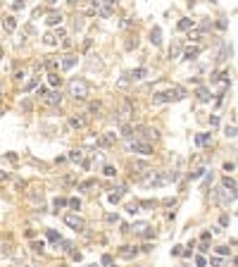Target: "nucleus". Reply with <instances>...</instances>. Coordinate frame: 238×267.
<instances>
[{
	"label": "nucleus",
	"mask_w": 238,
	"mask_h": 267,
	"mask_svg": "<svg viewBox=\"0 0 238 267\" xmlns=\"http://www.w3.org/2000/svg\"><path fill=\"white\" fill-rule=\"evenodd\" d=\"M222 186H224L226 191H233V193H236V181H233V179H229V176H224V181H222Z\"/></svg>",
	"instance_id": "nucleus-23"
},
{
	"label": "nucleus",
	"mask_w": 238,
	"mask_h": 267,
	"mask_svg": "<svg viewBox=\"0 0 238 267\" xmlns=\"http://www.w3.org/2000/svg\"><path fill=\"white\" fill-rule=\"evenodd\" d=\"M43 103H45V105H52V108H55V105H60V103H62L60 91H50L48 96H43Z\"/></svg>",
	"instance_id": "nucleus-6"
},
{
	"label": "nucleus",
	"mask_w": 238,
	"mask_h": 267,
	"mask_svg": "<svg viewBox=\"0 0 238 267\" xmlns=\"http://www.w3.org/2000/svg\"><path fill=\"white\" fill-rule=\"evenodd\" d=\"M86 122H88V119H86L83 115H74V117L69 119V124H71L74 129H83V127H86Z\"/></svg>",
	"instance_id": "nucleus-10"
},
{
	"label": "nucleus",
	"mask_w": 238,
	"mask_h": 267,
	"mask_svg": "<svg viewBox=\"0 0 238 267\" xmlns=\"http://www.w3.org/2000/svg\"><path fill=\"white\" fill-rule=\"evenodd\" d=\"M119 255H121V258H133V255H136V248L131 251L129 246H121V251H119Z\"/></svg>",
	"instance_id": "nucleus-22"
},
{
	"label": "nucleus",
	"mask_w": 238,
	"mask_h": 267,
	"mask_svg": "<svg viewBox=\"0 0 238 267\" xmlns=\"http://www.w3.org/2000/svg\"><path fill=\"white\" fill-rule=\"evenodd\" d=\"M145 229H150V224H148V222H136V224H131V227H129V231H136V234H143Z\"/></svg>",
	"instance_id": "nucleus-14"
},
{
	"label": "nucleus",
	"mask_w": 238,
	"mask_h": 267,
	"mask_svg": "<svg viewBox=\"0 0 238 267\" xmlns=\"http://www.w3.org/2000/svg\"><path fill=\"white\" fill-rule=\"evenodd\" d=\"M210 124H212V127H217V124H219V117H217V115H212V117H210Z\"/></svg>",
	"instance_id": "nucleus-39"
},
{
	"label": "nucleus",
	"mask_w": 238,
	"mask_h": 267,
	"mask_svg": "<svg viewBox=\"0 0 238 267\" xmlns=\"http://www.w3.org/2000/svg\"><path fill=\"white\" fill-rule=\"evenodd\" d=\"M133 169H136L138 174H141V172H148V165L141 162V160H136V162H131V172H133Z\"/></svg>",
	"instance_id": "nucleus-19"
},
{
	"label": "nucleus",
	"mask_w": 238,
	"mask_h": 267,
	"mask_svg": "<svg viewBox=\"0 0 238 267\" xmlns=\"http://www.w3.org/2000/svg\"><path fill=\"white\" fill-rule=\"evenodd\" d=\"M119 198H121V195H119V193H109V195H107V200H109V203H112V205H114V203H119Z\"/></svg>",
	"instance_id": "nucleus-33"
},
{
	"label": "nucleus",
	"mask_w": 238,
	"mask_h": 267,
	"mask_svg": "<svg viewBox=\"0 0 238 267\" xmlns=\"http://www.w3.org/2000/svg\"><path fill=\"white\" fill-rule=\"evenodd\" d=\"M69 96H74L76 100H83L88 96V84L83 79H71L69 81Z\"/></svg>",
	"instance_id": "nucleus-2"
},
{
	"label": "nucleus",
	"mask_w": 238,
	"mask_h": 267,
	"mask_svg": "<svg viewBox=\"0 0 238 267\" xmlns=\"http://www.w3.org/2000/svg\"><path fill=\"white\" fill-rule=\"evenodd\" d=\"M102 174H105V176H117V169H114L112 165H105V167H102Z\"/></svg>",
	"instance_id": "nucleus-25"
},
{
	"label": "nucleus",
	"mask_w": 238,
	"mask_h": 267,
	"mask_svg": "<svg viewBox=\"0 0 238 267\" xmlns=\"http://www.w3.org/2000/svg\"><path fill=\"white\" fill-rule=\"evenodd\" d=\"M224 134H226V138H236V124L226 127V129H224Z\"/></svg>",
	"instance_id": "nucleus-28"
},
{
	"label": "nucleus",
	"mask_w": 238,
	"mask_h": 267,
	"mask_svg": "<svg viewBox=\"0 0 238 267\" xmlns=\"http://www.w3.org/2000/svg\"><path fill=\"white\" fill-rule=\"evenodd\" d=\"M48 239L57 243V241H60V234H57V231H52V229H48Z\"/></svg>",
	"instance_id": "nucleus-30"
},
{
	"label": "nucleus",
	"mask_w": 238,
	"mask_h": 267,
	"mask_svg": "<svg viewBox=\"0 0 238 267\" xmlns=\"http://www.w3.org/2000/svg\"><path fill=\"white\" fill-rule=\"evenodd\" d=\"M141 131H143V134H138V136H141V138H145L148 143L157 138V129H150V127H141Z\"/></svg>",
	"instance_id": "nucleus-9"
},
{
	"label": "nucleus",
	"mask_w": 238,
	"mask_h": 267,
	"mask_svg": "<svg viewBox=\"0 0 238 267\" xmlns=\"http://www.w3.org/2000/svg\"><path fill=\"white\" fill-rule=\"evenodd\" d=\"M179 55H181V43H174L169 48V57H179Z\"/></svg>",
	"instance_id": "nucleus-24"
},
{
	"label": "nucleus",
	"mask_w": 238,
	"mask_h": 267,
	"mask_svg": "<svg viewBox=\"0 0 238 267\" xmlns=\"http://www.w3.org/2000/svg\"><path fill=\"white\" fill-rule=\"evenodd\" d=\"M48 81H50L52 86H60V81H62V79H60L57 74H55V72H50V74H48Z\"/></svg>",
	"instance_id": "nucleus-27"
},
{
	"label": "nucleus",
	"mask_w": 238,
	"mask_h": 267,
	"mask_svg": "<svg viewBox=\"0 0 238 267\" xmlns=\"http://www.w3.org/2000/svg\"><path fill=\"white\" fill-rule=\"evenodd\" d=\"M129 81H131V79H129V74H126V76H121V79L117 81V86H119V88H124V86H129Z\"/></svg>",
	"instance_id": "nucleus-32"
},
{
	"label": "nucleus",
	"mask_w": 238,
	"mask_h": 267,
	"mask_svg": "<svg viewBox=\"0 0 238 267\" xmlns=\"http://www.w3.org/2000/svg\"><path fill=\"white\" fill-rule=\"evenodd\" d=\"M33 251L41 253V251H43V241H36V243H33Z\"/></svg>",
	"instance_id": "nucleus-37"
},
{
	"label": "nucleus",
	"mask_w": 238,
	"mask_h": 267,
	"mask_svg": "<svg viewBox=\"0 0 238 267\" xmlns=\"http://www.w3.org/2000/svg\"><path fill=\"white\" fill-rule=\"evenodd\" d=\"M102 265H112V258H109V255H102Z\"/></svg>",
	"instance_id": "nucleus-41"
},
{
	"label": "nucleus",
	"mask_w": 238,
	"mask_h": 267,
	"mask_svg": "<svg viewBox=\"0 0 238 267\" xmlns=\"http://www.w3.org/2000/svg\"><path fill=\"white\" fill-rule=\"evenodd\" d=\"M45 22H48V26H55V24H60V22H62V14H60V12H50Z\"/></svg>",
	"instance_id": "nucleus-15"
},
{
	"label": "nucleus",
	"mask_w": 238,
	"mask_h": 267,
	"mask_svg": "<svg viewBox=\"0 0 238 267\" xmlns=\"http://www.w3.org/2000/svg\"><path fill=\"white\" fill-rule=\"evenodd\" d=\"M193 26H195L193 19H181V22H179V31H191Z\"/></svg>",
	"instance_id": "nucleus-18"
},
{
	"label": "nucleus",
	"mask_w": 238,
	"mask_h": 267,
	"mask_svg": "<svg viewBox=\"0 0 238 267\" xmlns=\"http://www.w3.org/2000/svg\"><path fill=\"white\" fill-rule=\"evenodd\" d=\"M48 3H50V5H55V3H57V0H48Z\"/></svg>",
	"instance_id": "nucleus-43"
},
{
	"label": "nucleus",
	"mask_w": 238,
	"mask_h": 267,
	"mask_svg": "<svg viewBox=\"0 0 238 267\" xmlns=\"http://www.w3.org/2000/svg\"><path fill=\"white\" fill-rule=\"evenodd\" d=\"M217 253H219V255H226V253H229V248H226V246H222V248H217Z\"/></svg>",
	"instance_id": "nucleus-40"
},
{
	"label": "nucleus",
	"mask_w": 238,
	"mask_h": 267,
	"mask_svg": "<svg viewBox=\"0 0 238 267\" xmlns=\"http://www.w3.org/2000/svg\"><path fill=\"white\" fill-rule=\"evenodd\" d=\"M145 76H148V69H145V67H136V69H131V74H129L131 81H141Z\"/></svg>",
	"instance_id": "nucleus-8"
},
{
	"label": "nucleus",
	"mask_w": 238,
	"mask_h": 267,
	"mask_svg": "<svg viewBox=\"0 0 238 267\" xmlns=\"http://www.w3.org/2000/svg\"><path fill=\"white\" fill-rule=\"evenodd\" d=\"M200 50H203V48H200V45H193V48H186V52H184V60H195L198 55H200Z\"/></svg>",
	"instance_id": "nucleus-11"
},
{
	"label": "nucleus",
	"mask_w": 238,
	"mask_h": 267,
	"mask_svg": "<svg viewBox=\"0 0 238 267\" xmlns=\"http://www.w3.org/2000/svg\"><path fill=\"white\" fill-rule=\"evenodd\" d=\"M67 203H69V208H74V210H79V208H81V200H79V198H69Z\"/></svg>",
	"instance_id": "nucleus-29"
},
{
	"label": "nucleus",
	"mask_w": 238,
	"mask_h": 267,
	"mask_svg": "<svg viewBox=\"0 0 238 267\" xmlns=\"http://www.w3.org/2000/svg\"><path fill=\"white\" fill-rule=\"evenodd\" d=\"M114 141H117V134H114V131H105V136L98 141V143H102V146H112Z\"/></svg>",
	"instance_id": "nucleus-12"
},
{
	"label": "nucleus",
	"mask_w": 238,
	"mask_h": 267,
	"mask_svg": "<svg viewBox=\"0 0 238 267\" xmlns=\"http://www.w3.org/2000/svg\"><path fill=\"white\" fill-rule=\"evenodd\" d=\"M212 98V93H210V88H205V86H200L198 88V100H203V103H207Z\"/></svg>",
	"instance_id": "nucleus-16"
},
{
	"label": "nucleus",
	"mask_w": 238,
	"mask_h": 267,
	"mask_svg": "<svg viewBox=\"0 0 238 267\" xmlns=\"http://www.w3.org/2000/svg\"><path fill=\"white\" fill-rule=\"evenodd\" d=\"M133 115V105L129 103V100H124L121 105H119V112H117V122H126Z\"/></svg>",
	"instance_id": "nucleus-4"
},
{
	"label": "nucleus",
	"mask_w": 238,
	"mask_h": 267,
	"mask_svg": "<svg viewBox=\"0 0 238 267\" xmlns=\"http://www.w3.org/2000/svg\"><path fill=\"white\" fill-rule=\"evenodd\" d=\"M195 141H198V146H207L210 141H212V136H210V134H198Z\"/></svg>",
	"instance_id": "nucleus-21"
},
{
	"label": "nucleus",
	"mask_w": 238,
	"mask_h": 267,
	"mask_svg": "<svg viewBox=\"0 0 238 267\" xmlns=\"http://www.w3.org/2000/svg\"><path fill=\"white\" fill-rule=\"evenodd\" d=\"M24 5H26L24 0H17V3H12V7H14V10H24Z\"/></svg>",
	"instance_id": "nucleus-35"
},
{
	"label": "nucleus",
	"mask_w": 238,
	"mask_h": 267,
	"mask_svg": "<svg viewBox=\"0 0 238 267\" xmlns=\"http://www.w3.org/2000/svg\"><path fill=\"white\" fill-rule=\"evenodd\" d=\"M64 224L71 227L74 231H83V227H86V222H83L79 215H64Z\"/></svg>",
	"instance_id": "nucleus-5"
},
{
	"label": "nucleus",
	"mask_w": 238,
	"mask_h": 267,
	"mask_svg": "<svg viewBox=\"0 0 238 267\" xmlns=\"http://www.w3.org/2000/svg\"><path fill=\"white\" fill-rule=\"evenodd\" d=\"M43 43H45V45H55V43H57V38H55V33H45Z\"/></svg>",
	"instance_id": "nucleus-26"
},
{
	"label": "nucleus",
	"mask_w": 238,
	"mask_h": 267,
	"mask_svg": "<svg viewBox=\"0 0 238 267\" xmlns=\"http://www.w3.org/2000/svg\"><path fill=\"white\" fill-rule=\"evenodd\" d=\"M62 205H67V200H64V198H55V210L62 208Z\"/></svg>",
	"instance_id": "nucleus-36"
},
{
	"label": "nucleus",
	"mask_w": 238,
	"mask_h": 267,
	"mask_svg": "<svg viewBox=\"0 0 238 267\" xmlns=\"http://www.w3.org/2000/svg\"><path fill=\"white\" fill-rule=\"evenodd\" d=\"M150 41H153L155 45L162 43V29H160V26H153V31H150Z\"/></svg>",
	"instance_id": "nucleus-13"
},
{
	"label": "nucleus",
	"mask_w": 238,
	"mask_h": 267,
	"mask_svg": "<svg viewBox=\"0 0 238 267\" xmlns=\"http://www.w3.org/2000/svg\"><path fill=\"white\" fill-rule=\"evenodd\" d=\"M5 179H7V174H5V172H0V181H5Z\"/></svg>",
	"instance_id": "nucleus-42"
},
{
	"label": "nucleus",
	"mask_w": 238,
	"mask_h": 267,
	"mask_svg": "<svg viewBox=\"0 0 238 267\" xmlns=\"http://www.w3.org/2000/svg\"><path fill=\"white\" fill-rule=\"evenodd\" d=\"M126 212H129V215H138V212H141V203H129V205H126Z\"/></svg>",
	"instance_id": "nucleus-20"
},
{
	"label": "nucleus",
	"mask_w": 238,
	"mask_h": 267,
	"mask_svg": "<svg viewBox=\"0 0 238 267\" xmlns=\"http://www.w3.org/2000/svg\"><path fill=\"white\" fill-rule=\"evenodd\" d=\"M74 64H76V55H64V57L57 62V67H60V69H64V72H67V69H71Z\"/></svg>",
	"instance_id": "nucleus-7"
},
{
	"label": "nucleus",
	"mask_w": 238,
	"mask_h": 267,
	"mask_svg": "<svg viewBox=\"0 0 238 267\" xmlns=\"http://www.w3.org/2000/svg\"><path fill=\"white\" fill-rule=\"evenodd\" d=\"M129 150L141 153V155H153V143H148V141H129Z\"/></svg>",
	"instance_id": "nucleus-3"
},
{
	"label": "nucleus",
	"mask_w": 238,
	"mask_h": 267,
	"mask_svg": "<svg viewBox=\"0 0 238 267\" xmlns=\"http://www.w3.org/2000/svg\"><path fill=\"white\" fill-rule=\"evenodd\" d=\"M105 220H107L109 224H117V222H119V215H117V212H114V215H112V212H109V215H107Z\"/></svg>",
	"instance_id": "nucleus-31"
},
{
	"label": "nucleus",
	"mask_w": 238,
	"mask_h": 267,
	"mask_svg": "<svg viewBox=\"0 0 238 267\" xmlns=\"http://www.w3.org/2000/svg\"><path fill=\"white\" fill-rule=\"evenodd\" d=\"M88 110H90V112H100V103H90Z\"/></svg>",
	"instance_id": "nucleus-34"
},
{
	"label": "nucleus",
	"mask_w": 238,
	"mask_h": 267,
	"mask_svg": "<svg viewBox=\"0 0 238 267\" xmlns=\"http://www.w3.org/2000/svg\"><path fill=\"white\" fill-rule=\"evenodd\" d=\"M195 262H198V267H207V260H205V258H198Z\"/></svg>",
	"instance_id": "nucleus-38"
},
{
	"label": "nucleus",
	"mask_w": 238,
	"mask_h": 267,
	"mask_svg": "<svg viewBox=\"0 0 238 267\" xmlns=\"http://www.w3.org/2000/svg\"><path fill=\"white\" fill-rule=\"evenodd\" d=\"M3 26H5V31H14V29H17V19H14V17H5V19H3Z\"/></svg>",
	"instance_id": "nucleus-17"
},
{
	"label": "nucleus",
	"mask_w": 238,
	"mask_h": 267,
	"mask_svg": "<svg viewBox=\"0 0 238 267\" xmlns=\"http://www.w3.org/2000/svg\"><path fill=\"white\" fill-rule=\"evenodd\" d=\"M186 98V91L181 86H172L167 91H160L153 96V105H162V103H176V100H184Z\"/></svg>",
	"instance_id": "nucleus-1"
}]
</instances>
